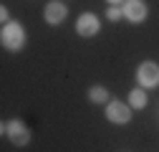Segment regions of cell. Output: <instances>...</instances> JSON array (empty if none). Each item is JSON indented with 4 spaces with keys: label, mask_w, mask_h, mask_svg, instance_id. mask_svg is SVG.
I'll list each match as a JSON object with an SVG mask.
<instances>
[{
    "label": "cell",
    "mask_w": 159,
    "mask_h": 152,
    "mask_svg": "<svg viewBox=\"0 0 159 152\" xmlns=\"http://www.w3.org/2000/svg\"><path fill=\"white\" fill-rule=\"evenodd\" d=\"M0 18H3V21L8 23V8H0Z\"/></svg>",
    "instance_id": "cell-11"
},
{
    "label": "cell",
    "mask_w": 159,
    "mask_h": 152,
    "mask_svg": "<svg viewBox=\"0 0 159 152\" xmlns=\"http://www.w3.org/2000/svg\"><path fill=\"white\" fill-rule=\"evenodd\" d=\"M98 18L91 15V13H84L81 18H78V23H76V31L81 33V36H96L98 33Z\"/></svg>",
    "instance_id": "cell-6"
},
{
    "label": "cell",
    "mask_w": 159,
    "mask_h": 152,
    "mask_svg": "<svg viewBox=\"0 0 159 152\" xmlns=\"http://www.w3.org/2000/svg\"><path fill=\"white\" fill-rule=\"evenodd\" d=\"M136 76H139V81H142V86H157L159 84V66L152 64V61H144L139 66Z\"/></svg>",
    "instance_id": "cell-2"
},
{
    "label": "cell",
    "mask_w": 159,
    "mask_h": 152,
    "mask_svg": "<svg viewBox=\"0 0 159 152\" xmlns=\"http://www.w3.org/2000/svg\"><path fill=\"white\" fill-rule=\"evenodd\" d=\"M63 18H66V5H63V3H48V5H46V21H48L51 26L61 23Z\"/></svg>",
    "instance_id": "cell-7"
},
{
    "label": "cell",
    "mask_w": 159,
    "mask_h": 152,
    "mask_svg": "<svg viewBox=\"0 0 159 152\" xmlns=\"http://www.w3.org/2000/svg\"><path fill=\"white\" fill-rule=\"evenodd\" d=\"M129 104H131L134 109H144V107H147V94H144L142 89H131V94H129Z\"/></svg>",
    "instance_id": "cell-8"
},
{
    "label": "cell",
    "mask_w": 159,
    "mask_h": 152,
    "mask_svg": "<svg viewBox=\"0 0 159 152\" xmlns=\"http://www.w3.org/2000/svg\"><path fill=\"white\" fill-rule=\"evenodd\" d=\"M89 99H91L93 104H104V102L109 99V91H106L104 86H93V89L89 91Z\"/></svg>",
    "instance_id": "cell-9"
},
{
    "label": "cell",
    "mask_w": 159,
    "mask_h": 152,
    "mask_svg": "<svg viewBox=\"0 0 159 152\" xmlns=\"http://www.w3.org/2000/svg\"><path fill=\"white\" fill-rule=\"evenodd\" d=\"M124 15L129 18L131 23H142L144 18H147V5L142 3V0H126V5H124Z\"/></svg>",
    "instance_id": "cell-5"
},
{
    "label": "cell",
    "mask_w": 159,
    "mask_h": 152,
    "mask_svg": "<svg viewBox=\"0 0 159 152\" xmlns=\"http://www.w3.org/2000/svg\"><path fill=\"white\" fill-rule=\"evenodd\" d=\"M109 3H114V5H119V3H121V0H109Z\"/></svg>",
    "instance_id": "cell-12"
},
{
    "label": "cell",
    "mask_w": 159,
    "mask_h": 152,
    "mask_svg": "<svg viewBox=\"0 0 159 152\" xmlns=\"http://www.w3.org/2000/svg\"><path fill=\"white\" fill-rule=\"evenodd\" d=\"M106 117H109V122H114V124H126V122L131 119V112H129V107L121 104V102H111V104L106 107Z\"/></svg>",
    "instance_id": "cell-3"
},
{
    "label": "cell",
    "mask_w": 159,
    "mask_h": 152,
    "mask_svg": "<svg viewBox=\"0 0 159 152\" xmlns=\"http://www.w3.org/2000/svg\"><path fill=\"white\" fill-rule=\"evenodd\" d=\"M0 41L8 51H20L23 43H25V31L20 23H5L3 33H0Z\"/></svg>",
    "instance_id": "cell-1"
},
{
    "label": "cell",
    "mask_w": 159,
    "mask_h": 152,
    "mask_svg": "<svg viewBox=\"0 0 159 152\" xmlns=\"http://www.w3.org/2000/svg\"><path fill=\"white\" fill-rule=\"evenodd\" d=\"M106 15H109V21H119V18H121V15H124V10H119V8H116V5H111V8H109V13H106Z\"/></svg>",
    "instance_id": "cell-10"
},
{
    "label": "cell",
    "mask_w": 159,
    "mask_h": 152,
    "mask_svg": "<svg viewBox=\"0 0 159 152\" xmlns=\"http://www.w3.org/2000/svg\"><path fill=\"white\" fill-rule=\"evenodd\" d=\"M5 132H8V137H10L15 145H25V142L30 140V132H28V127H25L20 119H13L10 124H5Z\"/></svg>",
    "instance_id": "cell-4"
}]
</instances>
